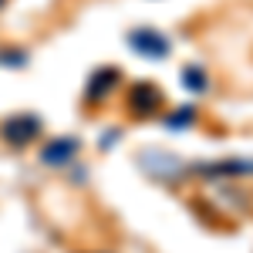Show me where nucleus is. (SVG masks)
I'll return each instance as SVG.
<instances>
[{
  "instance_id": "1",
  "label": "nucleus",
  "mask_w": 253,
  "mask_h": 253,
  "mask_svg": "<svg viewBox=\"0 0 253 253\" xmlns=\"http://www.w3.org/2000/svg\"><path fill=\"white\" fill-rule=\"evenodd\" d=\"M41 128H44V122L38 115H10L0 122V138L10 149H24V145H31L41 135Z\"/></svg>"
},
{
  "instance_id": "2",
  "label": "nucleus",
  "mask_w": 253,
  "mask_h": 253,
  "mask_svg": "<svg viewBox=\"0 0 253 253\" xmlns=\"http://www.w3.org/2000/svg\"><path fill=\"white\" fill-rule=\"evenodd\" d=\"M75 156H78V138L75 135H58V138H51V142H44V149H41V162L51 166V169L71 166Z\"/></svg>"
},
{
  "instance_id": "3",
  "label": "nucleus",
  "mask_w": 253,
  "mask_h": 253,
  "mask_svg": "<svg viewBox=\"0 0 253 253\" xmlns=\"http://www.w3.org/2000/svg\"><path fill=\"white\" fill-rule=\"evenodd\" d=\"M118 81V71L115 68H101V71H95L91 75V81H88V88H84V101L88 105H95V101H101V98L112 91V84Z\"/></svg>"
},
{
  "instance_id": "4",
  "label": "nucleus",
  "mask_w": 253,
  "mask_h": 253,
  "mask_svg": "<svg viewBox=\"0 0 253 253\" xmlns=\"http://www.w3.org/2000/svg\"><path fill=\"white\" fill-rule=\"evenodd\" d=\"M128 41H132V47H135V51L149 54V58H162V54L169 51L166 38H162V34H152V31H132Z\"/></svg>"
},
{
  "instance_id": "5",
  "label": "nucleus",
  "mask_w": 253,
  "mask_h": 253,
  "mask_svg": "<svg viewBox=\"0 0 253 253\" xmlns=\"http://www.w3.org/2000/svg\"><path fill=\"white\" fill-rule=\"evenodd\" d=\"M159 91L156 88H149V84H135L132 91H128V108L135 112V115H149L152 108L159 105Z\"/></svg>"
},
{
  "instance_id": "6",
  "label": "nucleus",
  "mask_w": 253,
  "mask_h": 253,
  "mask_svg": "<svg viewBox=\"0 0 253 253\" xmlns=\"http://www.w3.org/2000/svg\"><path fill=\"white\" fill-rule=\"evenodd\" d=\"M0 61H7V64H24V54H20V51H7V54H0Z\"/></svg>"
},
{
  "instance_id": "7",
  "label": "nucleus",
  "mask_w": 253,
  "mask_h": 253,
  "mask_svg": "<svg viewBox=\"0 0 253 253\" xmlns=\"http://www.w3.org/2000/svg\"><path fill=\"white\" fill-rule=\"evenodd\" d=\"M0 3H3V0H0Z\"/></svg>"
}]
</instances>
